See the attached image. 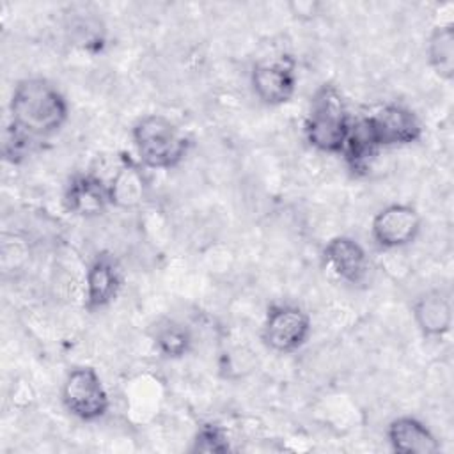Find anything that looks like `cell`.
Instances as JSON below:
<instances>
[{
    "mask_svg": "<svg viewBox=\"0 0 454 454\" xmlns=\"http://www.w3.org/2000/svg\"><path fill=\"white\" fill-rule=\"evenodd\" d=\"M60 399L64 408L76 419L85 422L99 420L110 408L108 392L94 367L80 365L67 372Z\"/></svg>",
    "mask_w": 454,
    "mask_h": 454,
    "instance_id": "4",
    "label": "cell"
},
{
    "mask_svg": "<svg viewBox=\"0 0 454 454\" xmlns=\"http://www.w3.org/2000/svg\"><path fill=\"white\" fill-rule=\"evenodd\" d=\"M11 124L39 140L57 133L67 121L69 105L64 94L46 78L20 80L9 101Z\"/></svg>",
    "mask_w": 454,
    "mask_h": 454,
    "instance_id": "1",
    "label": "cell"
},
{
    "mask_svg": "<svg viewBox=\"0 0 454 454\" xmlns=\"http://www.w3.org/2000/svg\"><path fill=\"white\" fill-rule=\"evenodd\" d=\"M319 5L316 2H294L291 4V9L294 14H316V9Z\"/></svg>",
    "mask_w": 454,
    "mask_h": 454,
    "instance_id": "20",
    "label": "cell"
},
{
    "mask_svg": "<svg viewBox=\"0 0 454 454\" xmlns=\"http://www.w3.org/2000/svg\"><path fill=\"white\" fill-rule=\"evenodd\" d=\"M371 133L381 147L408 145L422 137L419 117L403 105L388 103L367 117Z\"/></svg>",
    "mask_w": 454,
    "mask_h": 454,
    "instance_id": "8",
    "label": "cell"
},
{
    "mask_svg": "<svg viewBox=\"0 0 454 454\" xmlns=\"http://www.w3.org/2000/svg\"><path fill=\"white\" fill-rule=\"evenodd\" d=\"M427 62L433 71L443 78L454 76V27L450 23L434 27L427 37Z\"/></svg>",
    "mask_w": 454,
    "mask_h": 454,
    "instance_id": "16",
    "label": "cell"
},
{
    "mask_svg": "<svg viewBox=\"0 0 454 454\" xmlns=\"http://www.w3.org/2000/svg\"><path fill=\"white\" fill-rule=\"evenodd\" d=\"M106 188L110 206L117 209H133L145 200L147 181L140 165L129 158H122Z\"/></svg>",
    "mask_w": 454,
    "mask_h": 454,
    "instance_id": "14",
    "label": "cell"
},
{
    "mask_svg": "<svg viewBox=\"0 0 454 454\" xmlns=\"http://www.w3.org/2000/svg\"><path fill=\"white\" fill-rule=\"evenodd\" d=\"M413 319L426 337H442L452 326V307L449 296L440 289L419 294L411 307Z\"/></svg>",
    "mask_w": 454,
    "mask_h": 454,
    "instance_id": "13",
    "label": "cell"
},
{
    "mask_svg": "<svg viewBox=\"0 0 454 454\" xmlns=\"http://www.w3.org/2000/svg\"><path fill=\"white\" fill-rule=\"evenodd\" d=\"M231 449L227 433L222 426L218 424H202L199 431L193 436L192 442V452H206V454H222Z\"/></svg>",
    "mask_w": 454,
    "mask_h": 454,
    "instance_id": "18",
    "label": "cell"
},
{
    "mask_svg": "<svg viewBox=\"0 0 454 454\" xmlns=\"http://www.w3.org/2000/svg\"><path fill=\"white\" fill-rule=\"evenodd\" d=\"M310 335V317L298 307L277 303L268 309L262 325V342L277 353H293L300 349Z\"/></svg>",
    "mask_w": 454,
    "mask_h": 454,
    "instance_id": "5",
    "label": "cell"
},
{
    "mask_svg": "<svg viewBox=\"0 0 454 454\" xmlns=\"http://www.w3.org/2000/svg\"><path fill=\"white\" fill-rule=\"evenodd\" d=\"M250 85L255 98L268 106L291 101L296 90L294 60L284 55L277 60L257 62L250 73Z\"/></svg>",
    "mask_w": 454,
    "mask_h": 454,
    "instance_id": "7",
    "label": "cell"
},
{
    "mask_svg": "<svg viewBox=\"0 0 454 454\" xmlns=\"http://www.w3.org/2000/svg\"><path fill=\"white\" fill-rule=\"evenodd\" d=\"M34 144H35V138L28 137L27 133H23L21 129H18L16 126H12L9 122V126L4 133V145H2L4 158L11 163H18L30 153Z\"/></svg>",
    "mask_w": 454,
    "mask_h": 454,
    "instance_id": "19",
    "label": "cell"
},
{
    "mask_svg": "<svg viewBox=\"0 0 454 454\" xmlns=\"http://www.w3.org/2000/svg\"><path fill=\"white\" fill-rule=\"evenodd\" d=\"M387 440L392 450L399 454H434L440 450V442L434 433L411 415L390 420L387 426Z\"/></svg>",
    "mask_w": 454,
    "mask_h": 454,
    "instance_id": "12",
    "label": "cell"
},
{
    "mask_svg": "<svg viewBox=\"0 0 454 454\" xmlns=\"http://www.w3.org/2000/svg\"><path fill=\"white\" fill-rule=\"evenodd\" d=\"M64 207L76 216L94 218L103 215L108 206V188L94 174H74L64 190Z\"/></svg>",
    "mask_w": 454,
    "mask_h": 454,
    "instance_id": "10",
    "label": "cell"
},
{
    "mask_svg": "<svg viewBox=\"0 0 454 454\" xmlns=\"http://www.w3.org/2000/svg\"><path fill=\"white\" fill-rule=\"evenodd\" d=\"M154 344L163 356L181 358L192 348V335L184 325L165 319L154 330Z\"/></svg>",
    "mask_w": 454,
    "mask_h": 454,
    "instance_id": "17",
    "label": "cell"
},
{
    "mask_svg": "<svg viewBox=\"0 0 454 454\" xmlns=\"http://www.w3.org/2000/svg\"><path fill=\"white\" fill-rule=\"evenodd\" d=\"M326 268L340 280L360 284L369 270V259L364 247L349 236H335L323 248Z\"/></svg>",
    "mask_w": 454,
    "mask_h": 454,
    "instance_id": "11",
    "label": "cell"
},
{
    "mask_svg": "<svg viewBox=\"0 0 454 454\" xmlns=\"http://www.w3.org/2000/svg\"><path fill=\"white\" fill-rule=\"evenodd\" d=\"M122 266L112 252H99L85 273V307L94 312L110 305L122 287Z\"/></svg>",
    "mask_w": 454,
    "mask_h": 454,
    "instance_id": "9",
    "label": "cell"
},
{
    "mask_svg": "<svg viewBox=\"0 0 454 454\" xmlns=\"http://www.w3.org/2000/svg\"><path fill=\"white\" fill-rule=\"evenodd\" d=\"M420 223V215L411 204L394 202L374 215L371 236L381 248H401L419 236Z\"/></svg>",
    "mask_w": 454,
    "mask_h": 454,
    "instance_id": "6",
    "label": "cell"
},
{
    "mask_svg": "<svg viewBox=\"0 0 454 454\" xmlns=\"http://www.w3.org/2000/svg\"><path fill=\"white\" fill-rule=\"evenodd\" d=\"M378 151H380V145L376 144V140L371 133L367 117H362L355 122L351 121L349 133H348L344 149L340 153L344 156L349 170L355 174L369 170V165L376 158Z\"/></svg>",
    "mask_w": 454,
    "mask_h": 454,
    "instance_id": "15",
    "label": "cell"
},
{
    "mask_svg": "<svg viewBox=\"0 0 454 454\" xmlns=\"http://www.w3.org/2000/svg\"><path fill=\"white\" fill-rule=\"evenodd\" d=\"M131 138L138 161L156 170L177 167L190 149L186 133L161 114L142 115L131 128Z\"/></svg>",
    "mask_w": 454,
    "mask_h": 454,
    "instance_id": "3",
    "label": "cell"
},
{
    "mask_svg": "<svg viewBox=\"0 0 454 454\" xmlns=\"http://www.w3.org/2000/svg\"><path fill=\"white\" fill-rule=\"evenodd\" d=\"M351 119L342 92L333 83H323L310 98L303 133L310 147L326 154H340Z\"/></svg>",
    "mask_w": 454,
    "mask_h": 454,
    "instance_id": "2",
    "label": "cell"
}]
</instances>
